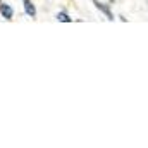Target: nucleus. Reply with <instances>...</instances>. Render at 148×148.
Listing matches in <instances>:
<instances>
[{"instance_id":"1","label":"nucleus","mask_w":148,"mask_h":148,"mask_svg":"<svg viewBox=\"0 0 148 148\" xmlns=\"http://www.w3.org/2000/svg\"><path fill=\"white\" fill-rule=\"evenodd\" d=\"M0 14H2L7 21H10V19L14 17V9H12L9 3H2V2H0Z\"/></svg>"},{"instance_id":"2","label":"nucleus","mask_w":148,"mask_h":148,"mask_svg":"<svg viewBox=\"0 0 148 148\" xmlns=\"http://www.w3.org/2000/svg\"><path fill=\"white\" fill-rule=\"evenodd\" d=\"M91 2L95 3V7H97V9H100V10H102V12L107 16V19H109V21H114V14L110 12V9H109L105 3H102L100 0H91Z\"/></svg>"},{"instance_id":"3","label":"nucleus","mask_w":148,"mask_h":148,"mask_svg":"<svg viewBox=\"0 0 148 148\" xmlns=\"http://www.w3.org/2000/svg\"><path fill=\"white\" fill-rule=\"evenodd\" d=\"M23 5H24V12L29 17H36V9H35V5H33L31 0H23Z\"/></svg>"},{"instance_id":"4","label":"nucleus","mask_w":148,"mask_h":148,"mask_svg":"<svg viewBox=\"0 0 148 148\" xmlns=\"http://www.w3.org/2000/svg\"><path fill=\"white\" fill-rule=\"evenodd\" d=\"M57 21H62V23H73V17H69L66 12H59V14H57Z\"/></svg>"}]
</instances>
